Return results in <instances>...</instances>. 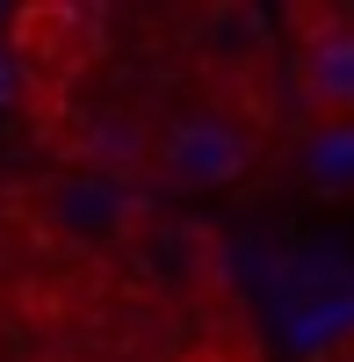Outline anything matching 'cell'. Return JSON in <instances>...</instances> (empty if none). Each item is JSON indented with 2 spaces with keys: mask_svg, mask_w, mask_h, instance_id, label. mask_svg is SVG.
Returning <instances> with one entry per match:
<instances>
[{
  "mask_svg": "<svg viewBox=\"0 0 354 362\" xmlns=\"http://www.w3.org/2000/svg\"><path fill=\"white\" fill-rule=\"evenodd\" d=\"M145 167H152V181H166L181 196H210V189H231V181H246L260 167V131L231 109H188L152 131Z\"/></svg>",
  "mask_w": 354,
  "mask_h": 362,
  "instance_id": "obj_1",
  "label": "cell"
},
{
  "mask_svg": "<svg viewBox=\"0 0 354 362\" xmlns=\"http://www.w3.org/2000/svg\"><path fill=\"white\" fill-rule=\"evenodd\" d=\"M37 232L58 239V247H116V239L138 232V196L116 174H58L37 189Z\"/></svg>",
  "mask_w": 354,
  "mask_h": 362,
  "instance_id": "obj_2",
  "label": "cell"
},
{
  "mask_svg": "<svg viewBox=\"0 0 354 362\" xmlns=\"http://www.w3.org/2000/svg\"><path fill=\"white\" fill-rule=\"evenodd\" d=\"M297 87L311 116H354V22L311 29V44L297 58Z\"/></svg>",
  "mask_w": 354,
  "mask_h": 362,
  "instance_id": "obj_3",
  "label": "cell"
}]
</instances>
